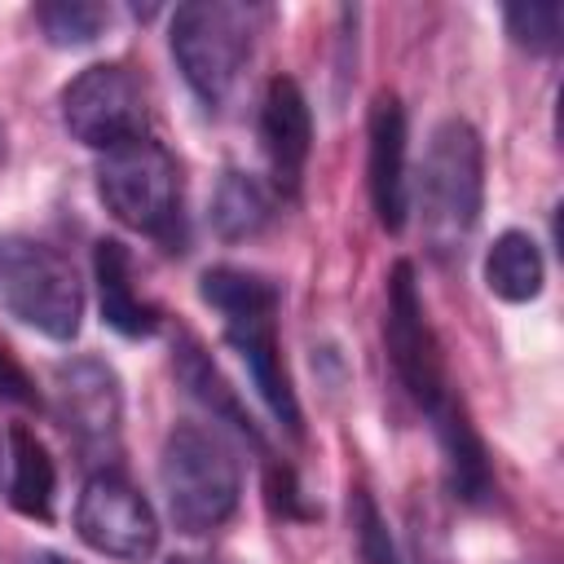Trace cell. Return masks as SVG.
<instances>
[{"label": "cell", "mask_w": 564, "mask_h": 564, "mask_svg": "<svg viewBox=\"0 0 564 564\" xmlns=\"http://www.w3.org/2000/svg\"><path fill=\"white\" fill-rule=\"evenodd\" d=\"M198 295L220 313L225 339L247 361V375L269 405V414L300 436V401L291 392V379L282 370L278 352V282L238 264H216L198 278Z\"/></svg>", "instance_id": "1"}, {"label": "cell", "mask_w": 564, "mask_h": 564, "mask_svg": "<svg viewBox=\"0 0 564 564\" xmlns=\"http://www.w3.org/2000/svg\"><path fill=\"white\" fill-rule=\"evenodd\" d=\"M419 225L436 260L467 247L485 203V141L467 119H441L419 163Z\"/></svg>", "instance_id": "2"}, {"label": "cell", "mask_w": 564, "mask_h": 564, "mask_svg": "<svg viewBox=\"0 0 564 564\" xmlns=\"http://www.w3.org/2000/svg\"><path fill=\"white\" fill-rule=\"evenodd\" d=\"M159 485L167 498V516L181 533H212L220 529L242 494L238 458L229 445L198 427V423H176L163 441L159 454Z\"/></svg>", "instance_id": "3"}, {"label": "cell", "mask_w": 564, "mask_h": 564, "mask_svg": "<svg viewBox=\"0 0 564 564\" xmlns=\"http://www.w3.org/2000/svg\"><path fill=\"white\" fill-rule=\"evenodd\" d=\"M97 194L115 220L181 251V167L154 137L106 150L97 163Z\"/></svg>", "instance_id": "4"}, {"label": "cell", "mask_w": 564, "mask_h": 564, "mask_svg": "<svg viewBox=\"0 0 564 564\" xmlns=\"http://www.w3.org/2000/svg\"><path fill=\"white\" fill-rule=\"evenodd\" d=\"M260 9L229 0H189L172 13V57L203 106H225L256 35Z\"/></svg>", "instance_id": "5"}, {"label": "cell", "mask_w": 564, "mask_h": 564, "mask_svg": "<svg viewBox=\"0 0 564 564\" xmlns=\"http://www.w3.org/2000/svg\"><path fill=\"white\" fill-rule=\"evenodd\" d=\"M0 304L22 326L66 344L84 322V286L75 264L35 238H0Z\"/></svg>", "instance_id": "6"}, {"label": "cell", "mask_w": 564, "mask_h": 564, "mask_svg": "<svg viewBox=\"0 0 564 564\" xmlns=\"http://www.w3.org/2000/svg\"><path fill=\"white\" fill-rule=\"evenodd\" d=\"M62 123L75 141L93 150H119L150 137V93L123 62L84 66L62 88Z\"/></svg>", "instance_id": "7"}, {"label": "cell", "mask_w": 564, "mask_h": 564, "mask_svg": "<svg viewBox=\"0 0 564 564\" xmlns=\"http://www.w3.org/2000/svg\"><path fill=\"white\" fill-rule=\"evenodd\" d=\"M383 344H388V361L401 379V388L410 392V401L432 414L445 397H454L449 375H445V357L436 344V330L427 322L419 282H414V264L397 260L388 273V313H383Z\"/></svg>", "instance_id": "8"}, {"label": "cell", "mask_w": 564, "mask_h": 564, "mask_svg": "<svg viewBox=\"0 0 564 564\" xmlns=\"http://www.w3.org/2000/svg\"><path fill=\"white\" fill-rule=\"evenodd\" d=\"M57 423L88 463H115L123 445V383L101 357H70L53 370Z\"/></svg>", "instance_id": "9"}, {"label": "cell", "mask_w": 564, "mask_h": 564, "mask_svg": "<svg viewBox=\"0 0 564 564\" xmlns=\"http://www.w3.org/2000/svg\"><path fill=\"white\" fill-rule=\"evenodd\" d=\"M75 533L93 551L137 564L154 551L159 520H154L150 502L119 471H97V476H88V485L75 502Z\"/></svg>", "instance_id": "10"}, {"label": "cell", "mask_w": 564, "mask_h": 564, "mask_svg": "<svg viewBox=\"0 0 564 564\" xmlns=\"http://www.w3.org/2000/svg\"><path fill=\"white\" fill-rule=\"evenodd\" d=\"M260 150L269 163V176L282 194H295L304 181V163L313 150V115L295 79L278 75L264 88L260 101Z\"/></svg>", "instance_id": "11"}, {"label": "cell", "mask_w": 564, "mask_h": 564, "mask_svg": "<svg viewBox=\"0 0 564 564\" xmlns=\"http://www.w3.org/2000/svg\"><path fill=\"white\" fill-rule=\"evenodd\" d=\"M370 203L388 234L405 229L410 216V181H405V110L392 93H379L370 106Z\"/></svg>", "instance_id": "12"}, {"label": "cell", "mask_w": 564, "mask_h": 564, "mask_svg": "<svg viewBox=\"0 0 564 564\" xmlns=\"http://www.w3.org/2000/svg\"><path fill=\"white\" fill-rule=\"evenodd\" d=\"M93 278H97V300H101V322L128 339H145L159 330L163 313L137 291V269L132 251L119 238H101L93 251Z\"/></svg>", "instance_id": "13"}, {"label": "cell", "mask_w": 564, "mask_h": 564, "mask_svg": "<svg viewBox=\"0 0 564 564\" xmlns=\"http://www.w3.org/2000/svg\"><path fill=\"white\" fill-rule=\"evenodd\" d=\"M432 427H436V441H441V458H445V480H449V494L467 507H480L494 498V471H489V454H485V441L480 432L471 427L467 410L458 397H445L432 414Z\"/></svg>", "instance_id": "14"}, {"label": "cell", "mask_w": 564, "mask_h": 564, "mask_svg": "<svg viewBox=\"0 0 564 564\" xmlns=\"http://www.w3.org/2000/svg\"><path fill=\"white\" fill-rule=\"evenodd\" d=\"M9 449H13V480H9L13 511H22L26 520L48 524L53 520V494H57V467H53L44 441L31 427L18 423L9 432Z\"/></svg>", "instance_id": "15"}, {"label": "cell", "mask_w": 564, "mask_h": 564, "mask_svg": "<svg viewBox=\"0 0 564 564\" xmlns=\"http://www.w3.org/2000/svg\"><path fill=\"white\" fill-rule=\"evenodd\" d=\"M542 278H546L542 251H538V242H533L529 234H520V229L498 234L494 247L485 251V286H489L498 300H507V304L533 300V295L542 291Z\"/></svg>", "instance_id": "16"}, {"label": "cell", "mask_w": 564, "mask_h": 564, "mask_svg": "<svg viewBox=\"0 0 564 564\" xmlns=\"http://www.w3.org/2000/svg\"><path fill=\"white\" fill-rule=\"evenodd\" d=\"M269 220H273V194L247 172H225L212 198V229L225 242H242L256 238Z\"/></svg>", "instance_id": "17"}, {"label": "cell", "mask_w": 564, "mask_h": 564, "mask_svg": "<svg viewBox=\"0 0 564 564\" xmlns=\"http://www.w3.org/2000/svg\"><path fill=\"white\" fill-rule=\"evenodd\" d=\"M176 375H181V383H185L203 405H212V414H220L225 423H234V427H238V432H247L251 441L260 436V432H256V423L247 419V410L238 405L234 388L225 383V375L212 366V357L203 352V344H198V339H189V335H181V348H176Z\"/></svg>", "instance_id": "18"}, {"label": "cell", "mask_w": 564, "mask_h": 564, "mask_svg": "<svg viewBox=\"0 0 564 564\" xmlns=\"http://www.w3.org/2000/svg\"><path fill=\"white\" fill-rule=\"evenodd\" d=\"M35 22L48 44L79 48V44H93L110 26V9L97 0H48L35 9Z\"/></svg>", "instance_id": "19"}, {"label": "cell", "mask_w": 564, "mask_h": 564, "mask_svg": "<svg viewBox=\"0 0 564 564\" xmlns=\"http://www.w3.org/2000/svg\"><path fill=\"white\" fill-rule=\"evenodd\" d=\"M507 35L529 48V53H555L560 48V31H564V9L555 0H520L502 9Z\"/></svg>", "instance_id": "20"}, {"label": "cell", "mask_w": 564, "mask_h": 564, "mask_svg": "<svg viewBox=\"0 0 564 564\" xmlns=\"http://www.w3.org/2000/svg\"><path fill=\"white\" fill-rule=\"evenodd\" d=\"M348 511H352V533H357V551H361L366 564H405L388 524H383V516H379V507H375V498L366 489H352Z\"/></svg>", "instance_id": "21"}, {"label": "cell", "mask_w": 564, "mask_h": 564, "mask_svg": "<svg viewBox=\"0 0 564 564\" xmlns=\"http://www.w3.org/2000/svg\"><path fill=\"white\" fill-rule=\"evenodd\" d=\"M0 397H9V401H18V405H35V388H31L26 370L13 361L9 348H0Z\"/></svg>", "instance_id": "22"}, {"label": "cell", "mask_w": 564, "mask_h": 564, "mask_svg": "<svg viewBox=\"0 0 564 564\" xmlns=\"http://www.w3.org/2000/svg\"><path fill=\"white\" fill-rule=\"evenodd\" d=\"M26 564H70V560H62V555H53V551H44V555H35V560H26Z\"/></svg>", "instance_id": "23"}, {"label": "cell", "mask_w": 564, "mask_h": 564, "mask_svg": "<svg viewBox=\"0 0 564 564\" xmlns=\"http://www.w3.org/2000/svg\"><path fill=\"white\" fill-rule=\"evenodd\" d=\"M167 564H207V560H198V555H176V560H167Z\"/></svg>", "instance_id": "24"}, {"label": "cell", "mask_w": 564, "mask_h": 564, "mask_svg": "<svg viewBox=\"0 0 564 564\" xmlns=\"http://www.w3.org/2000/svg\"><path fill=\"white\" fill-rule=\"evenodd\" d=\"M0 163H4V123H0Z\"/></svg>", "instance_id": "25"}]
</instances>
